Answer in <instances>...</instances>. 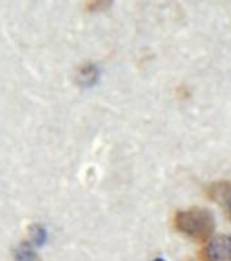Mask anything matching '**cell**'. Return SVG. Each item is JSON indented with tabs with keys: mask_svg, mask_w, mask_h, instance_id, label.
Returning <instances> with one entry per match:
<instances>
[{
	"mask_svg": "<svg viewBox=\"0 0 231 261\" xmlns=\"http://www.w3.org/2000/svg\"><path fill=\"white\" fill-rule=\"evenodd\" d=\"M174 226L181 234L196 241H207L215 230V219L203 208H189L177 212Z\"/></svg>",
	"mask_w": 231,
	"mask_h": 261,
	"instance_id": "6da1fadb",
	"label": "cell"
},
{
	"mask_svg": "<svg viewBox=\"0 0 231 261\" xmlns=\"http://www.w3.org/2000/svg\"><path fill=\"white\" fill-rule=\"evenodd\" d=\"M200 261H231V236H219L208 241Z\"/></svg>",
	"mask_w": 231,
	"mask_h": 261,
	"instance_id": "7a4b0ae2",
	"label": "cell"
},
{
	"mask_svg": "<svg viewBox=\"0 0 231 261\" xmlns=\"http://www.w3.org/2000/svg\"><path fill=\"white\" fill-rule=\"evenodd\" d=\"M208 197L219 205L231 219V181H220L207 188Z\"/></svg>",
	"mask_w": 231,
	"mask_h": 261,
	"instance_id": "3957f363",
	"label": "cell"
},
{
	"mask_svg": "<svg viewBox=\"0 0 231 261\" xmlns=\"http://www.w3.org/2000/svg\"><path fill=\"white\" fill-rule=\"evenodd\" d=\"M97 69L94 68L93 65H86L83 68L79 71L78 73V76L81 79L82 83H85V85H91L95 79H97Z\"/></svg>",
	"mask_w": 231,
	"mask_h": 261,
	"instance_id": "277c9868",
	"label": "cell"
},
{
	"mask_svg": "<svg viewBox=\"0 0 231 261\" xmlns=\"http://www.w3.org/2000/svg\"><path fill=\"white\" fill-rule=\"evenodd\" d=\"M18 258L22 261H32L34 258V253L28 245H22L19 249H18Z\"/></svg>",
	"mask_w": 231,
	"mask_h": 261,
	"instance_id": "5b68a950",
	"label": "cell"
},
{
	"mask_svg": "<svg viewBox=\"0 0 231 261\" xmlns=\"http://www.w3.org/2000/svg\"><path fill=\"white\" fill-rule=\"evenodd\" d=\"M30 231H32V238L36 241L37 244H40L45 240V231L41 226H33V227H30Z\"/></svg>",
	"mask_w": 231,
	"mask_h": 261,
	"instance_id": "8992f818",
	"label": "cell"
},
{
	"mask_svg": "<svg viewBox=\"0 0 231 261\" xmlns=\"http://www.w3.org/2000/svg\"><path fill=\"white\" fill-rule=\"evenodd\" d=\"M152 261H166V260H163V258H155V260Z\"/></svg>",
	"mask_w": 231,
	"mask_h": 261,
	"instance_id": "52a82bcc",
	"label": "cell"
}]
</instances>
